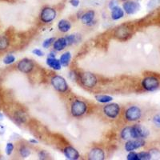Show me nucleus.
<instances>
[{"instance_id":"obj_5","label":"nucleus","mask_w":160,"mask_h":160,"mask_svg":"<svg viewBox=\"0 0 160 160\" xmlns=\"http://www.w3.org/2000/svg\"><path fill=\"white\" fill-rule=\"evenodd\" d=\"M142 117V111L137 106H131L126 110L125 118L128 122H136Z\"/></svg>"},{"instance_id":"obj_38","label":"nucleus","mask_w":160,"mask_h":160,"mask_svg":"<svg viewBox=\"0 0 160 160\" xmlns=\"http://www.w3.org/2000/svg\"><path fill=\"white\" fill-rule=\"evenodd\" d=\"M3 118V115H2V113H0V120H2Z\"/></svg>"},{"instance_id":"obj_9","label":"nucleus","mask_w":160,"mask_h":160,"mask_svg":"<svg viewBox=\"0 0 160 160\" xmlns=\"http://www.w3.org/2000/svg\"><path fill=\"white\" fill-rule=\"evenodd\" d=\"M132 130V136L133 138H146L149 136V131L148 129L140 125V124H136L131 127Z\"/></svg>"},{"instance_id":"obj_27","label":"nucleus","mask_w":160,"mask_h":160,"mask_svg":"<svg viewBox=\"0 0 160 160\" xmlns=\"http://www.w3.org/2000/svg\"><path fill=\"white\" fill-rule=\"evenodd\" d=\"M55 41V38H54V37L47 38V39L44 40L43 42H42V48H45V49H48L51 45H53V43H54Z\"/></svg>"},{"instance_id":"obj_23","label":"nucleus","mask_w":160,"mask_h":160,"mask_svg":"<svg viewBox=\"0 0 160 160\" xmlns=\"http://www.w3.org/2000/svg\"><path fill=\"white\" fill-rule=\"evenodd\" d=\"M67 41V43H68V46H71L72 44L75 43V42H78L80 40V36H78L76 35H67L66 37H64Z\"/></svg>"},{"instance_id":"obj_39","label":"nucleus","mask_w":160,"mask_h":160,"mask_svg":"<svg viewBox=\"0 0 160 160\" xmlns=\"http://www.w3.org/2000/svg\"><path fill=\"white\" fill-rule=\"evenodd\" d=\"M121 1H122V2H126V1H128V0H121Z\"/></svg>"},{"instance_id":"obj_24","label":"nucleus","mask_w":160,"mask_h":160,"mask_svg":"<svg viewBox=\"0 0 160 160\" xmlns=\"http://www.w3.org/2000/svg\"><path fill=\"white\" fill-rule=\"evenodd\" d=\"M9 46V40L7 37L0 35V51H4Z\"/></svg>"},{"instance_id":"obj_32","label":"nucleus","mask_w":160,"mask_h":160,"mask_svg":"<svg viewBox=\"0 0 160 160\" xmlns=\"http://www.w3.org/2000/svg\"><path fill=\"white\" fill-rule=\"evenodd\" d=\"M32 53L34 54V55H36V56H38V57H42L44 55L43 51H42V50L38 49V48H35V49L33 50Z\"/></svg>"},{"instance_id":"obj_34","label":"nucleus","mask_w":160,"mask_h":160,"mask_svg":"<svg viewBox=\"0 0 160 160\" xmlns=\"http://www.w3.org/2000/svg\"><path fill=\"white\" fill-rule=\"evenodd\" d=\"M69 2L74 8H78L79 6V0H70Z\"/></svg>"},{"instance_id":"obj_22","label":"nucleus","mask_w":160,"mask_h":160,"mask_svg":"<svg viewBox=\"0 0 160 160\" xmlns=\"http://www.w3.org/2000/svg\"><path fill=\"white\" fill-rule=\"evenodd\" d=\"M95 98L100 103H109L113 100V97L108 95H96Z\"/></svg>"},{"instance_id":"obj_37","label":"nucleus","mask_w":160,"mask_h":160,"mask_svg":"<svg viewBox=\"0 0 160 160\" xmlns=\"http://www.w3.org/2000/svg\"><path fill=\"white\" fill-rule=\"evenodd\" d=\"M29 142H31V143H32V144H36V143H38V140H36V139H34V138H31V139L29 140Z\"/></svg>"},{"instance_id":"obj_36","label":"nucleus","mask_w":160,"mask_h":160,"mask_svg":"<svg viewBox=\"0 0 160 160\" xmlns=\"http://www.w3.org/2000/svg\"><path fill=\"white\" fill-rule=\"evenodd\" d=\"M55 56H56V55H55V53L54 51L50 52V54L48 55V57H50V58H55Z\"/></svg>"},{"instance_id":"obj_21","label":"nucleus","mask_w":160,"mask_h":160,"mask_svg":"<svg viewBox=\"0 0 160 160\" xmlns=\"http://www.w3.org/2000/svg\"><path fill=\"white\" fill-rule=\"evenodd\" d=\"M121 138L123 140L128 141L130 139H133L132 136V130H131V127H126L121 131Z\"/></svg>"},{"instance_id":"obj_13","label":"nucleus","mask_w":160,"mask_h":160,"mask_svg":"<svg viewBox=\"0 0 160 160\" xmlns=\"http://www.w3.org/2000/svg\"><path fill=\"white\" fill-rule=\"evenodd\" d=\"M88 159L90 160H103L105 159V153L101 148H95L90 151L88 154Z\"/></svg>"},{"instance_id":"obj_18","label":"nucleus","mask_w":160,"mask_h":160,"mask_svg":"<svg viewBox=\"0 0 160 160\" xmlns=\"http://www.w3.org/2000/svg\"><path fill=\"white\" fill-rule=\"evenodd\" d=\"M124 14H125V12H124L123 9L118 6V7H116V8L111 10V16L112 20L117 21V20H119L120 18H123Z\"/></svg>"},{"instance_id":"obj_29","label":"nucleus","mask_w":160,"mask_h":160,"mask_svg":"<svg viewBox=\"0 0 160 160\" xmlns=\"http://www.w3.org/2000/svg\"><path fill=\"white\" fill-rule=\"evenodd\" d=\"M14 148H15L14 144L12 142H8L6 146V154L8 155H11L12 154L13 151H14Z\"/></svg>"},{"instance_id":"obj_19","label":"nucleus","mask_w":160,"mask_h":160,"mask_svg":"<svg viewBox=\"0 0 160 160\" xmlns=\"http://www.w3.org/2000/svg\"><path fill=\"white\" fill-rule=\"evenodd\" d=\"M58 29L62 33H68L71 29V23L68 20H60L58 23Z\"/></svg>"},{"instance_id":"obj_25","label":"nucleus","mask_w":160,"mask_h":160,"mask_svg":"<svg viewBox=\"0 0 160 160\" xmlns=\"http://www.w3.org/2000/svg\"><path fill=\"white\" fill-rule=\"evenodd\" d=\"M138 160H150L152 158L150 151H141L138 153Z\"/></svg>"},{"instance_id":"obj_17","label":"nucleus","mask_w":160,"mask_h":160,"mask_svg":"<svg viewBox=\"0 0 160 160\" xmlns=\"http://www.w3.org/2000/svg\"><path fill=\"white\" fill-rule=\"evenodd\" d=\"M68 47V43L66 41L65 38H58L55 39V41L53 43V48L54 50L56 51H61L65 49Z\"/></svg>"},{"instance_id":"obj_30","label":"nucleus","mask_w":160,"mask_h":160,"mask_svg":"<svg viewBox=\"0 0 160 160\" xmlns=\"http://www.w3.org/2000/svg\"><path fill=\"white\" fill-rule=\"evenodd\" d=\"M127 159L128 160H138V153L135 152V151H130L128 153V156H127Z\"/></svg>"},{"instance_id":"obj_12","label":"nucleus","mask_w":160,"mask_h":160,"mask_svg":"<svg viewBox=\"0 0 160 160\" xmlns=\"http://www.w3.org/2000/svg\"><path fill=\"white\" fill-rule=\"evenodd\" d=\"M63 154L65 155L66 158H68L69 160H78L80 157L78 151L75 148L71 147V146L66 147L64 148Z\"/></svg>"},{"instance_id":"obj_10","label":"nucleus","mask_w":160,"mask_h":160,"mask_svg":"<svg viewBox=\"0 0 160 160\" xmlns=\"http://www.w3.org/2000/svg\"><path fill=\"white\" fill-rule=\"evenodd\" d=\"M34 68H35V64L32 60L29 59V58H23V59L20 60L17 65V68L18 71L23 74L31 73Z\"/></svg>"},{"instance_id":"obj_28","label":"nucleus","mask_w":160,"mask_h":160,"mask_svg":"<svg viewBox=\"0 0 160 160\" xmlns=\"http://www.w3.org/2000/svg\"><path fill=\"white\" fill-rule=\"evenodd\" d=\"M15 62V57L13 55H8L7 56L4 57L3 63L6 65H10L12 64L13 62Z\"/></svg>"},{"instance_id":"obj_2","label":"nucleus","mask_w":160,"mask_h":160,"mask_svg":"<svg viewBox=\"0 0 160 160\" xmlns=\"http://www.w3.org/2000/svg\"><path fill=\"white\" fill-rule=\"evenodd\" d=\"M51 83L54 89L59 93H65L68 90V84L63 77L55 75L51 79Z\"/></svg>"},{"instance_id":"obj_4","label":"nucleus","mask_w":160,"mask_h":160,"mask_svg":"<svg viewBox=\"0 0 160 160\" xmlns=\"http://www.w3.org/2000/svg\"><path fill=\"white\" fill-rule=\"evenodd\" d=\"M80 82L85 88H93L96 86L98 79L92 73L83 72L80 75Z\"/></svg>"},{"instance_id":"obj_35","label":"nucleus","mask_w":160,"mask_h":160,"mask_svg":"<svg viewBox=\"0 0 160 160\" xmlns=\"http://www.w3.org/2000/svg\"><path fill=\"white\" fill-rule=\"evenodd\" d=\"M154 122L157 124V125L160 126V116H156L154 118Z\"/></svg>"},{"instance_id":"obj_1","label":"nucleus","mask_w":160,"mask_h":160,"mask_svg":"<svg viewBox=\"0 0 160 160\" xmlns=\"http://www.w3.org/2000/svg\"><path fill=\"white\" fill-rule=\"evenodd\" d=\"M88 106L82 100H75L71 107V113L74 117H81L87 112Z\"/></svg>"},{"instance_id":"obj_20","label":"nucleus","mask_w":160,"mask_h":160,"mask_svg":"<svg viewBox=\"0 0 160 160\" xmlns=\"http://www.w3.org/2000/svg\"><path fill=\"white\" fill-rule=\"evenodd\" d=\"M71 54L69 51H67V52H64L61 56H60L59 61L60 63L62 65V67L63 68H67L70 65V62H71Z\"/></svg>"},{"instance_id":"obj_26","label":"nucleus","mask_w":160,"mask_h":160,"mask_svg":"<svg viewBox=\"0 0 160 160\" xmlns=\"http://www.w3.org/2000/svg\"><path fill=\"white\" fill-rule=\"evenodd\" d=\"M19 154L22 158H28L30 155H31V150L26 147V146H22L19 149Z\"/></svg>"},{"instance_id":"obj_14","label":"nucleus","mask_w":160,"mask_h":160,"mask_svg":"<svg viewBox=\"0 0 160 160\" xmlns=\"http://www.w3.org/2000/svg\"><path fill=\"white\" fill-rule=\"evenodd\" d=\"M131 35V30L128 27L123 25L118 28L115 31V36L120 39H126Z\"/></svg>"},{"instance_id":"obj_7","label":"nucleus","mask_w":160,"mask_h":160,"mask_svg":"<svg viewBox=\"0 0 160 160\" xmlns=\"http://www.w3.org/2000/svg\"><path fill=\"white\" fill-rule=\"evenodd\" d=\"M145 144L146 142L143 138H133L126 142L124 148L126 151L130 152V151H135V150L142 148L145 146Z\"/></svg>"},{"instance_id":"obj_3","label":"nucleus","mask_w":160,"mask_h":160,"mask_svg":"<svg viewBox=\"0 0 160 160\" xmlns=\"http://www.w3.org/2000/svg\"><path fill=\"white\" fill-rule=\"evenodd\" d=\"M160 82L155 76H147L142 80V87L147 91H155L159 88Z\"/></svg>"},{"instance_id":"obj_15","label":"nucleus","mask_w":160,"mask_h":160,"mask_svg":"<svg viewBox=\"0 0 160 160\" xmlns=\"http://www.w3.org/2000/svg\"><path fill=\"white\" fill-rule=\"evenodd\" d=\"M95 12L93 10H90V11H87L82 15L81 16V21L85 25H91L95 19Z\"/></svg>"},{"instance_id":"obj_6","label":"nucleus","mask_w":160,"mask_h":160,"mask_svg":"<svg viewBox=\"0 0 160 160\" xmlns=\"http://www.w3.org/2000/svg\"><path fill=\"white\" fill-rule=\"evenodd\" d=\"M57 15V12L54 8H44L40 13V20L44 23H50L55 19Z\"/></svg>"},{"instance_id":"obj_11","label":"nucleus","mask_w":160,"mask_h":160,"mask_svg":"<svg viewBox=\"0 0 160 160\" xmlns=\"http://www.w3.org/2000/svg\"><path fill=\"white\" fill-rule=\"evenodd\" d=\"M122 9L127 15H134L140 10V4L135 1H126L122 4Z\"/></svg>"},{"instance_id":"obj_31","label":"nucleus","mask_w":160,"mask_h":160,"mask_svg":"<svg viewBox=\"0 0 160 160\" xmlns=\"http://www.w3.org/2000/svg\"><path fill=\"white\" fill-rule=\"evenodd\" d=\"M49 158V155H48V153L46 151H39L38 153V158L41 160H44V159H48Z\"/></svg>"},{"instance_id":"obj_33","label":"nucleus","mask_w":160,"mask_h":160,"mask_svg":"<svg viewBox=\"0 0 160 160\" xmlns=\"http://www.w3.org/2000/svg\"><path fill=\"white\" fill-rule=\"evenodd\" d=\"M118 0H111L109 2V6H108V7H109L110 9L112 10V9H114L115 8H116V7H118Z\"/></svg>"},{"instance_id":"obj_16","label":"nucleus","mask_w":160,"mask_h":160,"mask_svg":"<svg viewBox=\"0 0 160 160\" xmlns=\"http://www.w3.org/2000/svg\"><path fill=\"white\" fill-rule=\"evenodd\" d=\"M47 65L51 69L55 70V71H59L62 68V65L60 63L59 59H57L56 58H50L48 57L47 61H46Z\"/></svg>"},{"instance_id":"obj_8","label":"nucleus","mask_w":160,"mask_h":160,"mask_svg":"<svg viewBox=\"0 0 160 160\" xmlns=\"http://www.w3.org/2000/svg\"><path fill=\"white\" fill-rule=\"evenodd\" d=\"M120 107L117 103H108L103 108V112L110 118H116L120 113Z\"/></svg>"}]
</instances>
